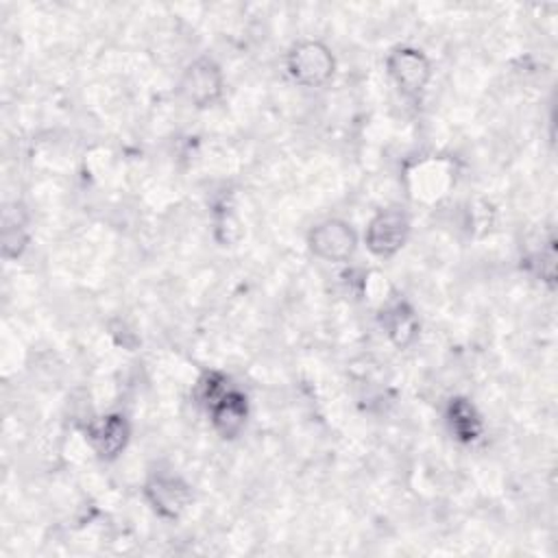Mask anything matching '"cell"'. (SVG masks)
Listing matches in <instances>:
<instances>
[{
	"mask_svg": "<svg viewBox=\"0 0 558 558\" xmlns=\"http://www.w3.org/2000/svg\"><path fill=\"white\" fill-rule=\"evenodd\" d=\"M290 78L303 87H323L336 72V57L320 39H301L286 54Z\"/></svg>",
	"mask_w": 558,
	"mask_h": 558,
	"instance_id": "6da1fadb",
	"label": "cell"
},
{
	"mask_svg": "<svg viewBox=\"0 0 558 558\" xmlns=\"http://www.w3.org/2000/svg\"><path fill=\"white\" fill-rule=\"evenodd\" d=\"M410 238V218L401 207L379 209L366 225L364 244L375 257L397 255Z\"/></svg>",
	"mask_w": 558,
	"mask_h": 558,
	"instance_id": "7a4b0ae2",
	"label": "cell"
},
{
	"mask_svg": "<svg viewBox=\"0 0 558 558\" xmlns=\"http://www.w3.org/2000/svg\"><path fill=\"white\" fill-rule=\"evenodd\" d=\"M386 70L397 89L408 98L423 94L432 81V61L414 46L392 48L386 57Z\"/></svg>",
	"mask_w": 558,
	"mask_h": 558,
	"instance_id": "3957f363",
	"label": "cell"
},
{
	"mask_svg": "<svg viewBox=\"0 0 558 558\" xmlns=\"http://www.w3.org/2000/svg\"><path fill=\"white\" fill-rule=\"evenodd\" d=\"M179 89L183 98L196 107L207 109L214 107L225 92V76L220 65L211 57H198L181 74Z\"/></svg>",
	"mask_w": 558,
	"mask_h": 558,
	"instance_id": "277c9868",
	"label": "cell"
},
{
	"mask_svg": "<svg viewBox=\"0 0 558 558\" xmlns=\"http://www.w3.org/2000/svg\"><path fill=\"white\" fill-rule=\"evenodd\" d=\"M307 246L318 259L340 264L353 257L357 248V233L342 218H325L310 229Z\"/></svg>",
	"mask_w": 558,
	"mask_h": 558,
	"instance_id": "5b68a950",
	"label": "cell"
},
{
	"mask_svg": "<svg viewBox=\"0 0 558 558\" xmlns=\"http://www.w3.org/2000/svg\"><path fill=\"white\" fill-rule=\"evenodd\" d=\"M144 497L153 512L166 521L179 519L192 501V488L179 475L157 473L144 484Z\"/></svg>",
	"mask_w": 558,
	"mask_h": 558,
	"instance_id": "8992f818",
	"label": "cell"
},
{
	"mask_svg": "<svg viewBox=\"0 0 558 558\" xmlns=\"http://www.w3.org/2000/svg\"><path fill=\"white\" fill-rule=\"evenodd\" d=\"M87 440L100 460H116L131 440L129 418L120 412L105 414L87 425Z\"/></svg>",
	"mask_w": 558,
	"mask_h": 558,
	"instance_id": "52a82bcc",
	"label": "cell"
},
{
	"mask_svg": "<svg viewBox=\"0 0 558 558\" xmlns=\"http://www.w3.org/2000/svg\"><path fill=\"white\" fill-rule=\"evenodd\" d=\"M207 412H209L214 432L225 440H233L242 434V429L246 425L248 399L244 392L229 388Z\"/></svg>",
	"mask_w": 558,
	"mask_h": 558,
	"instance_id": "ba28073f",
	"label": "cell"
},
{
	"mask_svg": "<svg viewBox=\"0 0 558 558\" xmlns=\"http://www.w3.org/2000/svg\"><path fill=\"white\" fill-rule=\"evenodd\" d=\"M379 325L397 349H408L418 338V316L405 299L388 301L379 312Z\"/></svg>",
	"mask_w": 558,
	"mask_h": 558,
	"instance_id": "9c48e42d",
	"label": "cell"
},
{
	"mask_svg": "<svg viewBox=\"0 0 558 558\" xmlns=\"http://www.w3.org/2000/svg\"><path fill=\"white\" fill-rule=\"evenodd\" d=\"M2 257L17 259L28 246V211L24 203L11 201L2 207Z\"/></svg>",
	"mask_w": 558,
	"mask_h": 558,
	"instance_id": "30bf717a",
	"label": "cell"
},
{
	"mask_svg": "<svg viewBox=\"0 0 558 558\" xmlns=\"http://www.w3.org/2000/svg\"><path fill=\"white\" fill-rule=\"evenodd\" d=\"M445 421H447V427H449L451 436L462 445L475 442L484 432L482 414L477 412V408L466 397H453L447 403Z\"/></svg>",
	"mask_w": 558,
	"mask_h": 558,
	"instance_id": "8fae6325",
	"label": "cell"
},
{
	"mask_svg": "<svg viewBox=\"0 0 558 558\" xmlns=\"http://www.w3.org/2000/svg\"><path fill=\"white\" fill-rule=\"evenodd\" d=\"M525 264L541 281H545L549 288H554V283H556V242H554V238H549L545 244H541V248L530 253L525 257Z\"/></svg>",
	"mask_w": 558,
	"mask_h": 558,
	"instance_id": "7c38bea8",
	"label": "cell"
},
{
	"mask_svg": "<svg viewBox=\"0 0 558 558\" xmlns=\"http://www.w3.org/2000/svg\"><path fill=\"white\" fill-rule=\"evenodd\" d=\"M229 390V379L225 373H218V371H207L201 375V379L196 381V388H194V397L196 401L209 410L225 392Z\"/></svg>",
	"mask_w": 558,
	"mask_h": 558,
	"instance_id": "4fadbf2b",
	"label": "cell"
}]
</instances>
